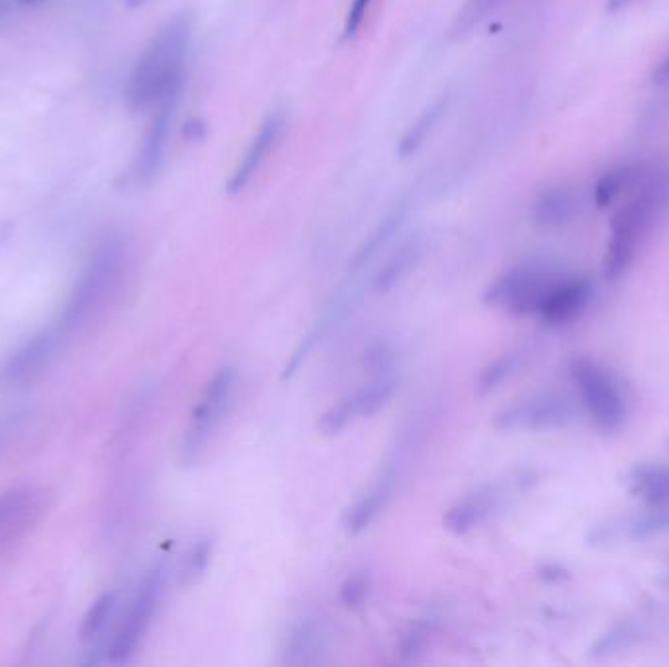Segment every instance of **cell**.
<instances>
[{"label": "cell", "mask_w": 669, "mask_h": 667, "mask_svg": "<svg viewBox=\"0 0 669 667\" xmlns=\"http://www.w3.org/2000/svg\"><path fill=\"white\" fill-rule=\"evenodd\" d=\"M192 36L194 20L190 12H177L153 34L128 77L126 100L132 110H153L161 102L180 96Z\"/></svg>", "instance_id": "obj_1"}, {"label": "cell", "mask_w": 669, "mask_h": 667, "mask_svg": "<svg viewBox=\"0 0 669 667\" xmlns=\"http://www.w3.org/2000/svg\"><path fill=\"white\" fill-rule=\"evenodd\" d=\"M126 257L128 245L120 233H108L94 247L87 265L81 270L69 298L63 304V310L47 325L63 347L108 304L122 280Z\"/></svg>", "instance_id": "obj_2"}, {"label": "cell", "mask_w": 669, "mask_h": 667, "mask_svg": "<svg viewBox=\"0 0 669 667\" xmlns=\"http://www.w3.org/2000/svg\"><path fill=\"white\" fill-rule=\"evenodd\" d=\"M632 192V198L619 208L611 222V239L603 257V274L609 280H619L630 268L658 216L666 210L669 167H652Z\"/></svg>", "instance_id": "obj_3"}, {"label": "cell", "mask_w": 669, "mask_h": 667, "mask_svg": "<svg viewBox=\"0 0 669 667\" xmlns=\"http://www.w3.org/2000/svg\"><path fill=\"white\" fill-rule=\"evenodd\" d=\"M558 280H562L560 274L544 263H521L491 282L484 292V302L511 315H533L538 313Z\"/></svg>", "instance_id": "obj_4"}, {"label": "cell", "mask_w": 669, "mask_h": 667, "mask_svg": "<svg viewBox=\"0 0 669 667\" xmlns=\"http://www.w3.org/2000/svg\"><path fill=\"white\" fill-rule=\"evenodd\" d=\"M235 380V368L225 364L220 370H216V374L204 388V394L192 411L190 423L180 443L179 462L182 468L196 466L204 456L208 441L222 423L223 415L231 403Z\"/></svg>", "instance_id": "obj_5"}, {"label": "cell", "mask_w": 669, "mask_h": 667, "mask_svg": "<svg viewBox=\"0 0 669 667\" xmlns=\"http://www.w3.org/2000/svg\"><path fill=\"white\" fill-rule=\"evenodd\" d=\"M570 376L597 429L603 433L619 431L625 423L626 401L611 374L597 360L576 356L570 362Z\"/></svg>", "instance_id": "obj_6"}, {"label": "cell", "mask_w": 669, "mask_h": 667, "mask_svg": "<svg viewBox=\"0 0 669 667\" xmlns=\"http://www.w3.org/2000/svg\"><path fill=\"white\" fill-rule=\"evenodd\" d=\"M165 579H167L165 564L153 566L145 574V578L141 579L134 599L112 638V644L108 650L110 662L126 664L132 660V656L137 652L139 644L143 642L149 626L153 623V617L159 609L163 589H165Z\"/></svg>", "instance_id": "obj_7"}, {"label": "cell", "mask_w": 669, "mask_h": 667, "mask_svg": "<svg viewBox=\"0 0 669 667\" xmlns=\"http://www.w3.org/2000/svg\"><path fill=\"white\" fill-rule=\"evenodd\" d=\"M53 505L44 486H18L0 493V558L10 556L42 523Z\"/></svg>", "instance_id": "obj_8"}, {"label": "cell", "mask_w": 669, "mask_h": 667, "mask_svg": "<svg viewBox=\"0 0 669 667\" xmlns=\"http://www.w3.org/2000/svg\"><path fill=\"white\" fill-rule=\"evenodd\" d=\"M535 482V472L519 470L507 476L505 480L493 482V484H488L466 495L464 499H460L446 511L445 519H443L446 531L458 534V536L474 531L476 527L484 525L490 517H493L509 497L529 490Z\"/></svg>", "instance_id": "obj_9"}, {"label": "cell", "mask_w": 669, "mask_h": 667, "mask_svg": "<svg viewBox=\"0 0 669 667\" xmlns=\"http://www.w3.org/2000/svg\"><path fill=\"white\" fill-rule=\"evenodd\" d=\"M576 417L574 403L560 394H538L503 407L493 425L499 431H548L570 425Z\"/></svg>", "instance_id": "obj_10"}, {"label": "cell", "mask_w": 669, "mask_h": 667, "mask_svg": "<svg viewBox=\"0 0 669 667\" xmlns=\"http://www.w3.org/2000/svg\"><path fill=\"white\" fill-rule=\"evenodd\" d=\"M63 349L55 335L44 327L20 343L0 364V388H16L38 378Z\"/></svg>", "instance_id": "obj_11"}, {"label": "cell", "mask_w": 669, "mask_h": 667, "mask_svg": "<svg viewBox=\"0 0 669 667\" xmlns=\"http://www.w3.org/2000/svg\"><path fill=\"white\" fill-rule=\"evenodd\" d=\"M405 450L407 448H396V456L386 464L384 472L376 478L372 488L364 495H360L353 507H349L343 519L345 533L360 534L366 531L390 505V501L394 499L398 491V484L402 480Z\"/></svg>", "instance_id": "obj_12"}, {"label": "cell", "mask_w": 669, "mask_h": 667, "mask_svg": "<svg viewBox=\"0 0 669 667\" xmlns=\"http://www.w3.org/2000/svg\"><path fill=\"white\" fill-rule=\"evenodd\" d=\"M179 98L180 96L169 98L153 108V116L147 124L145 134L141 137V145H139L137 159H135V177L139 180V184H145V186L151 184L155 178L159 177L165 165L175 108H177Z\"/></svg>", "instance_id": "obj_13"}, {"label": "cell", "mask_w": 669, "mask_h": 667, "mask_svg": "<svg viewBox=\"0 0 669 667\" xmlns=\"http://www.w3.org/2000/svg\"><path fill=\"white\" fill-rule=\"evenodd\" d=\"M284 128H286V116L280 110L270 112L261 122L259 130L253 135L251 143L247 145L243 157L239 159L233 175L227 182L229 194H239L259 175V171L267 163L268 155L272 153V149L278 145L280 137L284 134Z\"/></svg>", "instance_id": "obj_14"}, {"label": "cell", "mask_w": 669, "mask_h": 667, "mask_svg": "<svg viewBox=\"0 0 669 667\" xmlns=\"http://www.w3.org/2000/svg\"><path fill=\"white\" fill-rule=\"evenodd\" d=\"M591 296L593 286L587 278H562L550 290L536 315H540V319L550 327L570 325L587 310Z\"/></svg>", "instance_id": "obj_15"}, {"label": "cell", "mask_w": 669, "mask_h": 667, "mask_svg": "<svg viewBox=\"0 0 669 667\" xmlns=\"http://www.w3.org/2000/svg\"><path fill=\"white\" fill-rule=\"evenodd\" d=\"M580 212V196L568 184H556L542 190L533 202L531 216L536 225L554 229L574 222Z\"/></svg>", "instance_id": "obj_16"}, {"label": "cell", "mask_w": 669, "mask_h": 667, "mask_svg": "<svg viewBox=\"0 0 669 667\" xmlns=\"http://www.w3.org/2000/svg\"><path fill=\"white\" fill-rule=\"evenodd\" d=\"M345 308H347V294L339 292L337 296H333V300L321 312L319 319L313 323L312 329L302 337V341L298 343V347L292 351V355H290L286 366H284V370H282V380H290L300 370V366L306 362V358L317 347V343L331 331L333 323L341 319Z\"/></svg>", "instance_id": "obj_17"}, {"label": "cell", "mask_w": 669, "mask_h": 667, "mask_svg": "<svg viewBox=\"0 0 669 667\" xmlns=\"http://www.w3.org/2000/svg\"><path fill=\"white\" fill-rule=\"evenodd\" d=\"M628 488L648 507H669L668 466L636 464L628 474Z\"/></svg>", "instance_id": "obj_18"}, {"label": "cell", "mask_w": 669, "mask_h": 667, "mask_svg": "<svg viewBox=\"0 0 669 667\" xmlns=\"http://www.w3.org/2000/svg\"><path fill=\"white\" fill-rule=\"evenodd\" d=\"M652 165L646 163H628L611 169L599 178L595 186V204L599 210L609 208L615 200H619L626 192H632L646 175L650 173Z\"/></svg>", "instance_id": "obj_19"}, {"label": "cell", "mask_w": 669, "mask_h": 667, "mask_svg": "<svg viewBox=\"0 0 669 667\" xmlns=\"http://www.w3.org/2000/svg\"><path fill=\"white\" fill-rule=\"evenodd\" d=\"M321 644H323L321 624L315 623L312 619L296 624L282 650V664L284 666H312L317 662Z\"/></svg>", "instance_id": "obj_20"}, {"label": "cell", "mask_w": 669, "mask_h": 667, "mask_svg": "<svg viewBox=\"0 0 669 667\" xmlns=\"http://www.w3.org/2000/svg\"><path fill=\"white\" fill-rule=\"evenodd\" d=\"M421 253H423V241L419 237H411L409 241H405L402 247L390 257V261L374 276V282H372L374 292L386 294L392 288H396L419 263Z\"/></svg>", "instance_id": "obj_21"}, {"label": "cell", "mask_w": 669, "mask_h": 667, "mask_svg": "<svg viewBox=\"0 0 669 667\" xmlns=\"http://www.w3.org/2000/svg\"><path fill=\"white\" fill-rule=\"evenodd\" d=\"M531 353H533V349L529 345H519L511 351L497 356L495 360H491L476 380V394L478 396H488L491 392H495L503 382H507L511 376H515L525 366V362L529 360Z\"/></svg>", "instance_id": "obj_22"}, {"label": "cell", "mask_w": 669, "mask_h": 667, "mask_svg": "<svg viewBox=\"0 0 669 667\" xmlns=\"http://www.w3.org/2000/svg\"><path fill=\"white\" fill-rule=\"evenodd\" d=\"M398 390V378L394 372L376 374L368 384L358 388L357 392L349 394L355 417H372L378 413Z\"/></svg>", "instance_id": "obj_23"}, {"label": "cell", "mask_w": 669, "mask_h": 667, "mask_svg": "<svg viewBox=\"0 0 669 667\" xmlns=\"http://www.w3.org/2000/svg\"><path fill=\"white\" fill-rule=\"evenodd\" d=\"M446 106H448V96L443 94L439 98H435L417 118L415 122L405 130L402 139H400V157L402 159H407L411 155H415L423 143L427 141V137L433 134L435 126L439 124V120L443 118V114L446 112Z\"/></svg>", "instance_id": "obj_24"}, {"label": "cell", "mask_w": 669, "mask_h": 667, "mask_svg": "<svg viewBox=\"0 0 669 667\" xmlns=\"http://www.w3.org/2000/svg\"><path fill=\"white\" fill-rule=\"evenodd\" d=\"M405 214H407V208H405V204H400L384 218V222L374 229V233L368 237V241H364V245L358 249L357 255L351 261L353 272H358L360 268L366 267L394 239V235L402 227Z\"/></svg>", "instance_id": "obj_25"}, {"label": "cell", "mask_w": 669, "mask_h": 667, "mask_svg": "<svg viewBox=\"0 0 669 667\" xmlns=\"http://www.w3.org/2000/svg\"><path fill=\"white\" fill-rule=\"evenodd\" d=\"M640 634H642V621L640 619H632V617L621 619V621L613 624L611 628H607L597 638V642L589 650L591 652L589 656L595 658V660L613 656L621 650L630 648L640 638Z\"/></svg>", "instance_id": "obj_26"}, {"label": "cell", "mask_w": 669, "mask_h": 667, "mask_svg": "<svg viewBox=\"0 0 669 667\" xmlns=\"http://www.w3.org/2000/svg\"><path fill=\"white\" fill-rule=\"evenodd\" d=\"M214 548H216V542L212 534H202L192 542V546L188 548L180 564L179 583L182 587H190L204 578L212 562Z\"/></svg>", "instance_id": "obj_27"}, {"label": "cell", "mask_w": 669, "mask_h": 667, "mask_svg": "<svg viewBox=\"0 0 669 667\" xmlns=\"http://www.w3.org/2000/svg\"><path fill=\"white\" fill-rule=\"evenodd\" d=\"M116 607V593H104L102 597H98L92 605H90L89 613L83 619V626H81V638L83 640H96L106 624L110 621L112 613Z\"/></svg>", "instance_id": "obj_28"}, {"label": "cell", "mask_w": 669, "mask_h": 667, "mask_svg": "<svg viewBox=\"0 0 669 667\" xmlns=\"http://www.w3.org/2000/svg\"><path fill=\"white\" fill-rule=\"evenodd\" d=\"M370 589H372V576L368 572H364V570L353 572L349 578L343 581L339 599H341V603L347 609L355 611V609H360L368 601Z\"/></svg>", "instance_id": "obj_29"}, {"label": "cell", "mask_w": 669, "mask_h": 667, "mask_svg": "<svg viewBox=\"0 0 669 667\" xmlns=\"http://www.w3.org/2000/svg\"><path fill=\"white\" fill-rule=\"evenodd\" d=\"M505 0H466L464 8L456 18V32H468L478 26L490 12L499 8Z\"/></svg>", "instance_id": "obj_30"}, {"label": "cell", "mask_w": 669, "mask_h": 667, "mask_svg": "<svg viewBox=\"0 0 669 667\" xmlns=\"http://www.w3.org/2000/svg\"><path fill=\"white\" fill-rule=\"evenodd\" d=\"M364 364L372 376L388 374L396 368V353L386 341L372 343L364 353Z\"/></svg>", "instance_id": "obj_31"}, {"label": "cell", "mask_w": 669, "mask_h": 667, "mask_svg": "<svg viewBox=\"0 0 669 667\" xmlns=\"http://www.w3.org/2000/svg\"><path fill=\"white\" fill-rule=\"evenodd\" d=\"M370 6H372V0H353L351 2L347 18H345V26H343V38L345 40H351V38L357 36L358 30L362 28V24L366 20V14H368Z\"/></svg>", "instance_id": "obj_32"}, {"label": "cell", "mask_w": 669, "mask_h": 667, "mask_svg": "<svg viewBox=\"0 0 669 667\" xmlns=\"http://www.w3.org/2000/svg\"><path fill=\"white\" fill-rule=\"evenodd\" d=\"M421 642H423V638H421L419 630H415V628H411L409 632L403 634L402 642H400V654H402V658L405 662L415 660V656H417L419 650H421Z\"/></svg>", "instance_id": "obj_33"}, {"label": "cell", "mask_w": 669, "mask_h": 667, "mask_svg": "<svg viewBox=\"0 0 669 667\" xmlns=\"http://www.w3.org/2000/svg\"><path fill=\"white\" fill-rule=\"evenodd\" d=\"M538 578L546 583H560L572 578V574L560 564H544L542 568H538Z\"/></svg>", "instance_id": "obj_34"}, {"label": "cell", "mask_w": 669, "mask_h": 667, "mask_svg": "<svg viewBox=\"0 0 669 667\" xmlns=\"http://www.w3.org/2000/svg\"><path fill=\"white\" fill-rule=\"evenodd\" d=\"M22 415L10 413V415H0V446L4 445L20 427Z\"/></svg>", "instance_id": "obj_35"}, {"label": "cell", "mask_w": 669, "mask_h": 667, "mask_svg": "<svg viewBox=\"0 0 669 667\" xmlns=\"http://www.w3.org/2000/svg\"><path fill=\"white\" fill-rule=\"evenodd\" d=\"M652 83L658 85V87H664V85H669V53L654 67V73H652Z\"/></svg>", "instance_id": "obj_36"}, {"label": "cell", "mask_w": 669, "mask_h": 667, "mask_svg": "<svg viewBox=\"0 0 669 667\" xmlns=\"http://www.w3.org/2000/svg\"><path fill=\"white\" fill-rule=\"evenodd\" d=\"M20 6H26V8H40L44 6L47 0H16Z\"/></svg>", "instance_id": "obj_37"}, {"label": "cell", "mask_w": 669, "mask_h": 667, "mask_svg": "<svg viewBox=\"0 0 669 667\" xmlns=\"http://www.w3.org/2000/svg\"><path fill=\"white\" fill-rule=\"evenodd\" d=\"M630 0H607V8L609 10H619V8H623V6H626Z\"/></svg>", "instance_id": "obj_38"}, {"label": "cell", "mask_w": 669, "mask_h": 667, "mask_svg": "<svg viewBox=\"0 0 669 667\" xmlns=\"http://www.w3.org/2000/svg\"><path fill=\"white\" fill-rule=\"evenodd\" d=\"M147 0H126V4L130 6V8H139V6H143Z\"/></svg>", "instance_id": "obj_39"}, {"label": "cell", "mask_w": 669, "mask_h": 667, "mask_svg": "<svg viewBox=\"0 0 669 667\" xmlns=\"http://www.w3.org/2000/svg\"><path fill=\"white\" fill-rule=\"evenodd\" d=\"M660 583H662V585H666V587H669V568L668 570H666V572H664V574H662V579H660Z\"/></svg>", "instance_id": "obj_40"}, {"label": "cell", "mask_w": 669, "mask_h": 667, "mask_svg": "<svg viewBox=\"0 0 669 667\" xmlns=\"http://www.w3.org/2000/svg\"><path fill=\"white\" fill-rule=\"evenodd\" d=\"M2 10H4V0H0V14H2Z\"/></svg>", "instance_id": "obj_41"}]
</instances>
